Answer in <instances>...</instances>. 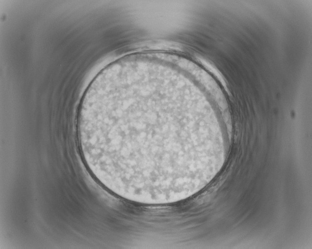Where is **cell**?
I'll return each instance as SVG.
<instances>
[{
  "label": "cell",
  "mask_w": 312,
  "mask_h": 249,
  "mask_svg": "<svg viewBox=\"0 0 312 249\" xmlns=\"http://www.w3.org/2000/svg\"><path fill=\"white\" fill-rule=\"evenodd\" d=\"M179 96L155 86L107 88L90 95L78 132L93 176L120 197L156 194L186 178Z\"/></svg>",
  "instance_id": "6da1fadb"
}]
</instances>
